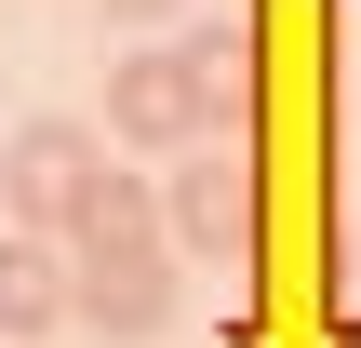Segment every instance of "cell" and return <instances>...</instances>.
Instances as JSON below:
<instances>
[{
    "instance_id": "1",
    "label": "cell",
    "mask_w": 361,
    "mask_h": 348,
    "mask_svg": "<svg viewBox=\"0 0 361 348\" xmlns=\"http://www.w3.org/2000/svg\"><path fill=\"white\" fill-rule=\"evenodd\" d=\"M67 268H80V322L94 335H161L174 322V228H161V188H134V174H107L94 188V215H80V241H67Z\"/></svg>"
},
{
    "instance_id": "2",
    "label": "cell",
    "mask_w": 361,
    "mask_h": 348,
    "mask_svg": "<svg viewBox=\"0 0 361 348\" xmlns=\"http://www.w3.org/2000/svg\"><path fill=\"white\" fill-rule=\"evenodd\" d=\"M228 94H241V40L201 27V40H161V54L107 67V134L121 148H214Z\"/></svg>"
},
{
    "instance_id": "3",
    "label": "cell",
    "mask_w": 361,
    "mask_h": 348,
    "mask_svg": "<svg viewBox=\"0 0 361 348\" xmlns=\"http://www.w3.org/2000/svg\"><path fill=\"white\" fill-rule=\"evenodd\" d=\"M94 188H107V148H94L80 121H27V134L0 148V201H13L27 241H80Z\"/></svg>"
},
{
    "instance_id": "4",
    "label": "cell",
    "mask_w": 361,
    "mask_h": 348,
    "mask_svg": "<svg viewBox=\"0 0 361 348\" xmlns=\"http://www.w3.org/2000/svg\"><path fill=\"white\" fill-rule=\"evenodd\" d=\"M161 228H174V255H214V268H241L255 255V148H174V174H161Z\"/></svg>"
},
{
    "instance_id": "5",
    "label": "cell",
    "mask_w": 361,
    "mask_h": 348,
    "mask_svg": "<svg viewBox=\"0 0 361 348\" xmlns=\"http://www.w3.org/2000/svg\"><path fill=\"white\" fill-rule=\"evenodd\" d=\"M67 308H80V268H67V241H27V228H13V241H0V335L27 348V335H54Z\"/></svg>"
},
{
    "instance_id": "6",
    "label": "cell",
    "mask_w": 361,
    "mask_h": 348,
    "mask_svg": "<svg viewBox=\"0 0 361 348\" xmlns=\"http://www.w3.org/2000/svg\"><path fill=\"white\" fill-rule=\"evenodd\" d=\"M107 13H134V27H147V13H174V0H107Z\"/></svg>"
}]
</instances>
